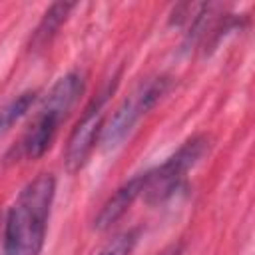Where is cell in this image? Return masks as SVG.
I'll return each mask as SVG.
<instances>
[{
	"label": "cell",
	"instance_id": "cell-4",
	"mask_svg": "<svg viewBox=\"0 0 255 255\" xmlns=\"http://www.w3.org/2000/svg\"><path fill=\"white\" fill-rule=\"evenodd\" d=\"M171 88V78L167 76H155L151 80L141 82L112 114L108 124H104L102 129V143L106 149L118 147L126 135L133 129V126L139 122L143 114H147Z\"/></svg>",
	"mask_w": 255,
	"mask_h": 255
},
{
	"label": "cell",
	"instance_id": "cell-10",
	"mask_svg": "<svg viewBox=\"0 0 255 255\" xmlns=\"http://www.w3.org/2000/svg\"><path fill=\"white\" fill-rule=\"evenodd\" d=\"M181 253V245L177 243V245H169V247H165L161 253H157V255H179Z\"/></svg>",
	"mask_w": 255,
	"mask_h": 255
},
{
	"label": "cell",
	"instance_id": "cell-3",
	"mask_svg": "<svg viewBox=\"0 0 255 255\" xmlns=\"http://www.w3.org/2000/svg\"><path fill=\"white\" fill-rule=\"evenodd\" d=\"M209 137L193 135L181 143V147L169 155L161 165L145 171V185L141 195L147 203H163L169 199L183 183L185 173L207 153Z\"/></svg>",
	"mask_w": 255,
	"mask_h": 255
},
{
	"label": "cell",
	"instance_id": "cell-1",
	"mask_svg": "<svg viewBox=\"0 0 255 255\" xmlns=\"http://www.w3.org/2000/svg\"><path fill=\"white\" fill-rule=\"evenodd\" d=\"M54 195L56 179L52 173H40L22 187L6 215L4 255H40Z\"/></svg>",
	"mask_w": 255,
	"mask_h": 255
},
{
	"label": "cell",
	"instance_id": "cell-6",
	"mask_svg": "<svg viewBox=\"0 0 255 255\" xmlns=\"http://www.w3.org/2000/svg\"><path fill=\"white\" fill-rule=\"evenodd\" d=\"M143 185H145V171L137 173L135 177H131L129 181L120 185L114 191V195H110V199L102 205V209L94 221V227L104 231V229H110L118 219H122L124 213L131 207V203L141 195Z\"/></svg>",
	"mask_w": 255,
	"mask_h": 255
},
{
	"label": "cell",
	"instance_id": "cell-8",
	"mask_svg": "<svg viewBox=\"0 0 255 255\" xmlns=\"http://www.w3.org/2000/svg\"><path fill=\"white\" fill-rule=\"evenodd\" d=\"M34 100H36V92L28 90V92L18 94L16 98H12L8 104H4L0 108V135L6 133L22 116H26V112L32 108Z\"/></svg>",
	"mask_w": 255,
	"mask_h": 255
},
{
	"label": "cell",
	"instance_id": "cell-5",
	"mask_svg": "<svg viewBox=\"0 0 255 255\" xmlns=\"http://www.w3.org/2000/svg\"><path fill=\"white\" fill-rule=\"evenodd\" d=\"M114 88H116V84H110L104 92H100L90 102V106L84 110L82 118L78 120L76 128L72 129V135H70L68 145H66V167L70 171H78L86 163L98 137H102L104 108H106V102L112 96Z\"/></svg>",
	"mask_w": 255,
	"mask_h": 255
},
{
	"label": "cell",
	"instance_id": "cell-7",
	"mask_svg": "<svg viewBox=\"0 0 255 255\" xmlns=\"http://www.w3.org/2000/svg\"><path fill=\"white\" fill-rule=\"evenodd\" d=\"M74 4L70 2H58V4H52L46 14L42 16L40 24L36 26L32 38H30V46H34V50H40L44 48L46 44H50V40L56 36V32L60 30V26L66 22L68 14L72 12Z\"/></svg>",
	"mask_w": 255,
	"mask_h": 255
},
{
	"label": "cell",
	"instance_id": "cell-9",
	"mask_svg": "<svg viewBox=\"0 0 255 255\" xmlns=\"http://www.w3.org/2000/svg\"><path fill=\"white\" fill-rule=\"evenodd\" d=\"M137 239H139V229L137 227L128 229L116 239H112L98 255H131L133 247L137 245Z\"/></svg>",
	"mask_w": 255,
	"mask_h": 255
},
{
	"label": "cell",
	"instance_id": "cell-2",
	"mask_svg": "<svg viewBox=\"0 0 255 255\" xmlns=\"http://www.w3.org/2000/svg\"><path fill=\"white\" fill-rule=\"evenodd\" d=\"M86 86L82 72H68L64 74L46 94L36 120L30 124L22 139L10 151L14 159H38L42 157L48 147L52 145L62 120L68 116L76 100L82 96Z\"/></svg>",
	"mask_w": 255,
	"mask_h": 255
}]
</instances>
